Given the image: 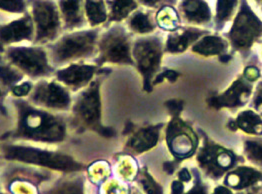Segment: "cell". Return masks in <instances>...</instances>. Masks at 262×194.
<instances>
[{
  "mask_svg": "<svg viewBox=\"0 0 262 194\" xmlns=\"http://www.w3.org/2000/svg\"><path fill=\"white\" fill-rule=\"evenodd\" d=\"M9 189L12 194H38L31 180H25L18 176L11 180Z\"/></svg>",
  "mask_w": 262,
  "mask_h": 194,
  "instance_id": "obj_36",
  "label": "cell"
},
{
  "mask_svg": "<svg viewBox=\"0 0 262 194\" xmlns=\"http://www.w3.org/2000/svg\"><path fill=\"white\" fill-rule=\"evenodd\" d=\"M239 2L241 1L237 0H219L216 2L214 26L217 31L222 30L227 22L234 18L239 6Z\"/></svg>",
  "mask_w": 262,
  "mask_h": 194,
  "instance_id": "obj_30",
  "label": "cell"
},
{
  "mask_svg": "<svg viewBox=\"0 0 262 194\" xmlns=\"http://www.w3.org/2000/svg\"><path fill=\"white\" fill-rule=\"evenodd\" d=\"M134 194H142L141 193V192H138V191H137V192H135V193Z\"/></svg>",
  "mask_w": 262,
  "mask_h": 194,
  "instance_id": "obj_49",
  "label": "cell"
},
{
  "mask_svg": "<svg viewBox=\"0 0 262 194\" xmlns=\"http://www.w3.org/2000/svg\"><path fill=\"white\" fill-rule=\"evenodd\" d=\"M210 194H235V192L221 183V184L216 185L215 187H213L211 189Z\"/></svg>",
  "mask_w": 262,
  "mask_h": 194,
  "instance_id": "obj_46",
  "label": "cell"
},
{
  "mask_svg": "<svg viewBox=\"0 0 262 194\" xmlns=\"http://www.w3.org/2000/svg\"><path fill=\"white\" fill-rule=\"evenodd\" d=\"M135 181L142 194H164L163 186L154 178L147 166H143L139 169Z\"/></svg>",
  "mask_w": 262,
  "mask_h": 194,
  "instance_id": "obj_31",
  "label": "cell"
},
{
  "mask_svg": "<svg viewBox=\"0 0 262 194\" xmlns=\"http://www.w3.org/2000/svg\"><path fill=\"white\" fill-rule=\"evenodd\" d=\"M211 187L199 173L197 167H193V180L183 194H210Z\"/></svg>",
  "mask_w": 262,
  "mask_h": 194,
  "instance_id": "obj_34",
  "label": "cell"
},
{
  "mask_svg": "<svg viewBox=\"0 0 262 194\" xmlns=\"http://www.w3.org/2000/svg\"><path fill=\"white\" fill-rule=\"evenodd\" d=\"M32 105L45 110L66 111L71 109L70 90L56 80H39L29 95Z\"/></svg>",
  "mask_w": 262,
  "mask_h": 194,
  "instance_id": "obj_12",
  "label": "cell"
},
{
  "mask_svg": "<svg viewBox=\"0 0 262 194\" xmlns=\"http://www.w3.org/2000/svg\"><path fill=\"white\" fill-rule=\"evenodd\" d=\"M253 89L254 84L241 75L221 93L208 97L207 105L215 110L244 107L249 103Z\"/></svg>",
  "mask_w": 262,
  "mask_h": 194,
  "instance_id": "obj_13",
  "label": "cell"
},
{
  "mask_svg": "<svg viewBox=\"0 0 262 194\" xmlns=\"http://www.w3.org/2000/svg\"><path fill=\"white\" fill-rule=\"evenodd\" d=\"M83 10L85 19L92 28H96L108 20V10L105 1H91L83 2Z\"/></svg>",
  "mask_w": 262,
  "mask_h": 194,
  "instance_id": "obj_27",
  "label": "cell"
},
{
  "mask_svg": "<svg viewBox=\"0 0 262 194\" xmlns=\"http://www.w3.org/2000/svg\"><path fill=\"white\" fill-rule=\"evenodd\" d=\"M46 194H84V178L81 174H69L56 181Z\"/></svg>",
  "mask_w": 262,
  "mask_h": 194,
  "instance_id": "obj_25",
  "label": "cell"
},
{
  "mask_svg": "<svg viewBox=\"0 0 262 194\" xmlns=\"http://www.w3.org/2000/svg\"><path fill=\"white\" fill-rule=\"evenodd\" d=\"M2 96V91H1V89H0V97Z\"/></svg>",
  "mask_w": 262,
  "mask_h": 194,
  "instance_id": "obj_48",
  "label": "cell"
},
{
  "mask_svg": "<svg viewBox=\"0 0 262 194\" xmlns=\"http://www.w3.org/2000/svg\"><path fill=\"white\" fill-rule=\"evenodd\" d=\"M184 105L185 102L179 98H171L164 102V106L169 113L170 117H179L184 110Z\"/></svg>",
  "mask_w": 262,
  "mask_h": 194,
  "instance_id": "obj_39",
  "label": "cell"
},
{
  "mask_svg": "<svg viewBox=\"0 0 262 194\" xmlns=\"http://www.w3.org/2000/svg\"><path fill=\"white\" fill-rule=\"evenodd\" d=\"M100 79H94L86 88L79 92L72 102L71 117L69 123L76 132L89 130L99 134L104 138H112L116 131L110 126H105L101 121V96Z\"/></svg>",
  "mask_w": 262,
  "mask_h": 194,
  "instance_id": "obj_3",
  "label": "cell"
},
{
  "mask_svg": "<svg viewBox=\"0 0 262 194\" xmlns=\"http://www.w3.org/2000/svg\"><path fill=\"white\" fill-rule=\"evenodd\" d=\"M202 133L200 145L195 154L197 169L206 180L219 181L239 164L245 162L243 156L237 155Z\"/></svg>",
  "mask_w": 262,
  "mask_h": 194,
  "instance_id": "obj_5",
  "label": "cell"
},
{
  "mask_svg": "<svg viewBox=\"0 0 262 194\" xmlns=\"http://www.w3.org/2000/svg\"><path fill=\"white\" fill-rule=\"evenodd\" d=\"M230 50L246 57L262 38V19L247 1H241L226 37Z\"/></svg>",
  "mask_w": 262,
  "mask_h": 194,
  "instance_id": "obj_6",
  "label": "cell"
},
{
  "mask_svg": "<svg viewBox=\"0 0 262 194\" xmlns=\"http://www.w3.org/2000/svg\"><path fill=\"white\" fill-rule=\"evenodd\" d=\"M99 28L72 31L46 47L52 66L71 64L96 56Z\"/></svg>",
  "mask_w": 262,
  "mask_h": 194,
  "instance_id": "obj_4",
  "label": "cell"
},
{
  "mask_svg": "<svg viewBox=\"0 0 262 194\" xmlns=\"http://www.w3.org/2000/svg\"><path fill=\"white\" fill-rule=\"evenodd\" d=\"M189 184H185L183 182H181L180 180H178L177 178H173L171 180V182L169 183V187H168V194H183L186 189L188 188Z\"/></svg>",
  "mask_w": 262,
  "mask_h": 194,
  "instance_id": "obj_44",
  "label": "cell"
},
{
  "mask_svg": "<svg viewBox=\"0 0 262 194\" xmlns=\"http://www.w3.org/2000/svg\"><path fill=\"white\" fill-rule=\"evenodd\" d=\"M30 14L35 28L33 44L42 46L43 44H52L62 29L57 3L52 1H32Z\"/></svg>",
  "mask_w": 262,
  "mask_h": 194,
  "instance_id": "obj_11",
  "label": "cell"
},
{
  "mask_svg": "<svg viewBox=\"0 0 262 194\" xmlns=\"http://www.w3.org/2000/svg\"><path fill=\"white\" fill-rule=\"evenodd\" d=\"M62 28L66 31H73L83 27L86 19L83 10V2L79 0H62L57 2Z\"/></svg>",
  "mask_w": 262,
  "mask_h": 194,
  "instance_id": "obj_20",
  "label": "cell"
},
{
  "mask_svg": "<svg viewBox=\"0 0 262 194\" xmlns=\"http://www.w3.org/2000/svg\"><path fill=\"white\" fill-rule=\"evenodd\" d=\"M167 149L177 162L187 160L196 154L200 137L193 127L180 116L170 117L164 126Z\"/></svg>",
  "mask_w": 262,
  "mask_h": 194,
  "instance_id": "obj_10",
  "label": "cell"
},
{
  "mask_svg": "<svg viewBox=\"0 0 262 194\" xmlns=\"http://www.w3.org/2000/svg\"><path fill=\"white\" fill-rule=\"evenodd\" d=\"M12 103L16 109V126L4 134L1 140H30L42 143H59L66 140L67 123L52 112L32 105L23 98H14Z\"/></svg>",
  "mask_w": 262,
  "mask_h": 194,
  "instance_id": "obj_1",
  "label": "cell"
},
{
  "mask_svg": "<svg viewBox=\"0 0 262 194\" xmlns=\"http://www.w3.org/2000/svg\"><path fill=\"white\" fill-rule=\"evenodd\" d=\"M157 25L150 9L137 8L127 19V30L141 36L151 35Z\"/></svg>",
  "mask_w": 262,
  "mask_h": 194,
  "instance_id": "obj_23",
  "label": "cell"
},
{
  "mask_svg": "<svg viewBox=\"0 0 262 194\" xmlns=\"http://www.w3.org/2000/svg\"><path fill=\"white\" fill-rule=\"evenodd\" d=\"M235 194H262V182L250 187V188H247L245 190L235 192Z\"/></svg>",
  "mask_w": 262,
  "mask_h": 194,
  "instance_id": "obj_47",
  "label": "cell"
},
{
  "mask_svg": "<svg viewBox=\"0 0 262 194\" xmlns=\"http://www.w3.org/2000/svg\"><path fill=\"white\" fill-rule=\"evenodd\" d=\"M243 158L249 164L262 171V136H248L243 140Z\"/></svg>",
  "mask_w": 262,
  "mask_h": 194,
  "instance_id": "obj_29",
  "label": "cell"
},
{
  "mask_svg": "<svg viewBox=\"0 0 262 194\" xmlns=\"http://www.w3.org/2000/svg\"><path fill=\"white\" fill-rule=\"evenodd\" d=\"M177 12L186 26L202 27L210 24L213 14L209 4L206 1L185 0L177 6Z\"/></svg>",
  "mask_w": 262,
  "mask_h": 194,
  "instance_id": "obj_18",
  "label": "cell"
},
{
  "mask_svg": "<svg viewBox=\"0 0 262 194\" xmlns=\"http://www.w3.org/2000/svg\"><path fill=\"white\" fill-rule=\"evenodd\" d=\"M229 49V44L224 36L209 33L193 44L190 51L202 57H220L221 55L228 53Z\"/></svg>",
  "mask_w": 262,
  "mask_h": 194,
  "instance_id": "obj_22",
  "label": "cell"
},
{
  "mask_svg": "<svg viewBox=\"0 0 262 194\" xmlns=\"http://www.w3.org/2000/svg\"><path fill=\"white\" fill-rule=\"evenodd\" d=\"M98 67L94 64L76 62L55 70V80L72 91L84 89L94 80Z\"/></svg>",
  "mask_w": 262,
  "mask_h": 194,
  "instance_id": "obj_14",
  "label": "cell"
},
{
  "mask_svg": "<svg viewBox=\"0 0 262 194\" xmlns=\"http://www.w3.org/2000/svg\"><path fill=\"white\" fill-rule=\"evenodd\" d=\"M100 194H131V192L126 182L118 178H110L101 184Z\"/></svg>",
  "mask_w": 262,
  "mask_h": 194,
  "instance_id": "obj_35",
  "label": "cell"
},
{
  "mask_svg": "<svg viewBox=\"0 0 262 194\" xmlns=\"http://www.w3.org/2000/svg\"><path fill=\"white\" fill-rule=\"evenodd\" d=\"M139 166L136 159L129 154L119 155L116 160L115 173L123 182H132L136 180V177L139 173Z\"/></svg>",
  "mask_w": 262,
  "mask_h": 194,
  "instance_id": "obj_28",
  "label": "cell"
},
{
  "mask_svg": "<svg viewBox=\"0 0 262 194\" xmlns=\"http://www.w3.org/2000/svg\"><path fill=\"white\" fill-rule=\"evenodd\" d=\"M0 194H4V193H3V192H1V191H0Z\"/></svg>",
  "mask_w": 262,
  "mask_h": 194,
  "instance_id": "obj_50",
  "label": "cell"
},
{
  "mask_svg": "<svg viewBox=\"0 0 262 194\" xmlns=\"http://www.w3.org/2000/svg\"><path fill=\"white\" fill-rule=\"evenodd\" d=\"M33 87L34 85L30 81H22L19 84L12 87L9 91L11 92L14 98H24L30 95Z\"/></svg>",
  "mask_w": 262,
  "mask_h": 194,
  "instance_id": "obj_40",
  "label": "cell"
},
{
  "mask_svg": "<svg viewBox=\"0 0 262 194\" xmlns=\"http://www.w3.org/2000/svg\"><path fill=\"white\" fill-rule=\"evenodd\" d=\"M164 54V42L157 35L140 36L132 42V58L134 67L142 77L143 90L152 92L153 80L161 71Z\"/></svg>",
  "mask_w": 262,
  "mask_h": 194,
  "instance_id": "obj_8",
  "label": "cell"
},
{
  "mask_svg": "<svg viewBox=\"0 0 262 194\" xmlns=\"http://www.w3.org/2000/svg\"><path fill=\"white\" fill-rule=\"evenodd\" d=\"M175 178L180 180L185 184H190L193 180V168L190 169L186 166H182L178 169V171L174 175Z\"/></svg>",
  "mask_w": 262,
  "mask_h": 194,
  "instance_id": "obj_43",
  "label": "cell"
},
{
  "mask_svg": "<svg viewBox=\"0 0 262 194\" xmlns=\"http://www.w3.org/2000/svg\"><path fill=\"white\" fill-rule=\"evenodd\" d=\"M180 75H181L180 72L173 70V69H164V70L160 71L156 75V77L154 78L152 83L153 87L157 85V84H160V83H162L164 81H167V82L173 84L174 82L178 80Z\"/></svg>",
  "mask_w": 262,
  "mask_h": 194,
  "instance_id": "obj_38",
  "label": "cell"
},
{
  "mask_svg": "<svg viewBox=\"0 0 262 194\" xmlns=\"http://www.w3.org/2000/svg\"><path fill=\"white\" fill-rule=\"evenodd\" d=\"M260 182H262V171L243 163L227 173L221 183L234 192H239Z\"/></svg>",
  "mask_w": 262,
  "mask_h": 194,
  "instance_id": "obj_19",
  "label": "cell"
},
{
  "mask_svg": "<svg viewBox=\"0 0 262 194\" xmlns=\"http://www.w3.org/2000/svg\"><path fill=\"white\" fill-rule=\"evenodd\" d=\"M210 31L193 26H181L174 32L168 33L164 42V53L180 54L185 52L188 48L203 37L209 34Z\"/></svg>",
  "mask_w": 262,
  "mask_h": 194,
  "instance_id": "obj_17",
  "label": "cell"
},
{
  "mask_svg": "<svg viewBox=\"0 0 262 194\" xmlns=\"http://www.w3.org/2000/svg\"><path fill=\"white\" fill-rule=\"evenodd\" d=\"M26 2L21 0H0V9L10 13H26Z\"/></svg>",
  "mask_w": 262,
  "mask_h": 194,
  "instance_id": "obj_37",
  "label": "cell"
},
{
  "mask_svg": "<svg viewBox=\"0 0 262 194\" xmlns=\"http://www.w3.org/2000/svg\"><path fill=\"white\" fill-rule=\"evenodd\" d=\"M0 155L5 160L34 165L66 174L80 173L85 170V165L69 154L58 151L44 150L11 142H5L0 145Z\"/></svg>",
  "mask_w": 262,
  "mask_h": 194,
  "instance_id": "obj_2",
  "label": "cell"
},
{
  "mask_svg": "<svg viewBox=\"0 0 262 194\" xmlns=\"http://www.w3.org/2000/svg\"><path fill=\"white\" fill-rule=\"evenodd\" d=\"M179 165H180V163L177 162L174 159L173 160H168V161H165L163 163L162 170L167 176H174L176 173L178 171V169L180 168Z\"/></svg>",
  "mask_w": 262,
  "mask_h": 194,
  "instance_id": "obj_45",
  "label": "cell"
},
{
  "mask_svg": "<svg viewBox=\"0 0 262 194\" xmlns=\"http://www.w3.org/2000/svg\"><path fill=\"white\" fill-rule=\"evenodd\" d=\"M163 123L149 124L139 127L129 134L123 151L131 156L140 155L152 150L157 146L161 137V131L164 128Z\"/></svg>",
  "mask_w": 262,
  "mask_h": 194,
  "instance_id": "obj_16",
  "label": "cell"
},
{
  "mask_svg": "<svg viewBox=\"0 0 262 194\" xmlns=\"http://www.w3.org/2000/svg\"><path fill=\"white\" fill-rule=\"evenodd\" d=\"M108 10V23L118 24L127 20L131 14L138 8V2L133 0L106 1Z\"/></svg>",
  "mask_w": 262,
  "mask_h": 194,
  "instance_id": "obj_24",
  "label": "cell"
},
{
  "mask_svg": "<svg viewBox=\"0 0 262 194\" xmlns=\"http://www.w3.org/2000/svg\"><path fill=\"white\" fill-rule=\"evenodd\" d=\"M4 58L31 79L46 78L55 73L43 46H9L4 50Z\"/></svg>",
  "mask_w": 262,
  "mask_h": 194,
  "instance_id": "obj_9",
  "label": "cell"
},
{
  "mask_svg": "<svg viewBox=\"0 0 262 194\" xmlns=\"http://www.w3.org/2000/svg\"><path fill=\"white\" fill-rule=\"evenodd\" d=\"M251 109L255 110L262 116V79H260L256 87L254 85L252 97H251Z\"/></svg>",
  "mask_w": 262,
  "mask_h": 194,
  "instance_id": "obj_41",
  "label": "cell"
},
{
  "mask_svg": "<svg viewBox=\"0 0 262 194\" xmlns=\"http://www.w3.org/2000/svg\"><path fill=\"white\" fill-rule=\"evenodd\" d=\"M88 175L95 183H103L110 179L111 167L107 161H96L88 168Z\"/></svg>",
  "mask_w": 262,
  "mask_h": 194,
  "instance_id": "obj_33",
  "label": "cell"
},
{
  "mask_svg": "<svg viewBox=\"0 0 262 194\" xmlns=\"http://www.w3.org/2000/svg\"><path fill=\"white\" fill-rule=\"evenodd\" d=\"M93 62L98 68L108 63L134 66L129 31L124 26L115 24L99 35Z\"/></svg>",
  "mask_w": 262,
  "mask_h": 194,
  "instance_id": "obj_7",
  "label": "cell"
},
{
  "mask_svg": "<svg viewBox=\"0 0 262 194\" xmlns=\"http://www.w3.org/2000/svg\"><path fill=\"white\" fill-rule=\"evenodd\" d=\"M24 74L21 71L6 60H0V87L10 90L12 87L22 82Z\"/></svg>",
  "mask_w": 262,
  "mask_h": 194,
  "instance_id": "obj_32",
  "label": "cell"
},
{
  "mask_svg": "<svg viewBox=\"0 0 262 194\" xmlns=\"http://www.w3.org/2000/svg\"><path fill=\"white\" fill-rule=\"evenodd\" d=\"M156 25L168 33L174 32L181 27V19L177 9L170 4H163L155 13Z\"/></svg>",
  "mask_w": 262,
  "mask_h": 194,
  "instance_id": "obj_26",
  "label": "cell"
},
{
  "mask_svg": "<svg viewBox=\"0 0 262 194\" xmlns=\"http://www.w3.org/2000/svg\"><path fill=\"white\" fill-rule=\"evenodd\" d=\"M35 28L30 13L6 24H0V53H4L6 47L22 41L33 42Z\"/></svg>",
  "mask_w": 262,
  "mask_h": 194,
  "instance_id": "obj_15",
  "label": "cell"
},
{
  "mask_svg": "<svg viewBox=\"0 0 262 194\" xmlns=\"http://www.w3.org/2000/svg\"><path fill=\"white\" fill-rule=\"evenodd\" d=\"M248 82L254 84L255 82H258L261 78V71L256 65H247L242 74H241Z\"/></svg>",
  "mask_w": 262,
  "mask_h": 194,
  "instance_id": "obj_42",
  "label": "cell"
},
{
  "mask_svg": "<svg viewBox=\"0 0 262 194\" xmlns=\"http://www.w3.org/2000/svg\"><path fill=\"white\" fill-rule=\"evenodd\" d=\"M227 126L232 131L241 130L248 136L259 137L262 136V116L251 108L244 109L229 120Z\"/></svg>",
  "mask_w": 262,
  "mask_h": 194,
  "instance_id": "obj_21",
  "label": "cell"
},
{
  "mask_svg": "<svg viewBox=\"0 0 262 194\" xmlns=\"http://www.w3.org/2000/svg\"><path fill=\"white\" fill-rule=\"evenodd\" d=\"M261 10H262V2H261Z\"/></svg>",
  "mask_w": 262,
  "mask_h": 194,
  "instance_id": "obj_51",
  "label": "cell"
}]
</instances>
